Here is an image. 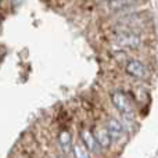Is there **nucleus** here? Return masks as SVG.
I'll list each match as a JSON object with an SVG mask.
<instances>
[{"mask_svg": "<svg viewBox=\"0 0 158 158\" xmlns=\"http://www.w3.org/2000/svg\"><path fill=\"white\" fill-rule=\"evenodd\" d=\"M115 43L125 49H137L140 46V38L133 32H121L115 36Z\"/></svg>", "mask_w": 158, "mask_h": 158, "instance_id": "obj_1", "label": "nucleus"}, {"mask_svg": "<svg viewBox=\"0 0 158 158\" xmlns=\"http://www.w3.org/2000/svg\"><path fill=\"white\" fill-rule=\"evenodd\" d=\"M126 72H128L131 77L136 78V79H147L148 78V69L142 61L139 60H131L126 64Z\"/></svg>", "mask_w": 158, "mask_h": 158, "instance_id": "obj_2", "label": "nucleus"}, {"mask_svg": "<svg viewBox=\"0 0 158 158\" xmlns=\"http://www.w3.org/2000/svg\"><path fill=\"white\" fill-rule=\"evenodd\" d=\"M111 101H112V104L115 106V108H118L121 112H122V114L129 115V114H132V111H133L129 98L126 97L122 92L111 93Z\"/></svg>", "mask_w": 158, "mask_h": 158, "instance_id": "obj_3", "label": "nucleus"}, {"mask_svg": "<svg viewBox=\"0 0 158 158\" xmlns=\"http://www.w3.org/2000/svg\"><path fill=\"white\" fill-rule=\"evenodd\" d=\"M106 129L108 131V133L111 135L112 139H119L123 135V126L119 121H117L115 118H110L106 123Z\"/></svg>", "mask_w": 158, "mask_h": 158, "instance_id": "obj_4", "label": "nucleus"}, {"mask_svg": "<svg viewBox=\"0 0 158 158\" xmlns=\"http://www.w3.org/2000/svg\"><path fill=\"white\" fill-rule=\"evenodd\" d=\"M94 137H96V140H97V143H98V146H100V147L107 148V147H110V146H111L112 137H111V135L108 133V131H107V129L97 128L94 131Z\"/></svg>", "mask_w": 158, "mask_h": 158, "instance_id": "obj_5", "label": "nucleus"}, {"mask_svg": "<svg viewBox=\"0 0 158 158\" xmlns=\"http://www.w3.org/2000/svg\"><path fill=\"white\" fill-rule=\"evenodd\" d=\"M82 142L85 143V147L89 151H96L98 147V143L94 137V133H92V132H89V131L82 132Z\"/></svg>", "mask_w": 158, "mask_h": 158, "instance_id": "obj_6", "label": "nucleus"}, {"mask_svg": "<svg viewBox=\"0 0 158 158\" xmlns=\"http://www.w3.org/2000/svg\"><path fill=\"white\" fill-rule=\"evenodd\" d=\"M58 142H60V146L63 147L64 153H68L71 150V133L67 131H63L60 135H58Z\"/></svg>", "mask_w": 158, "mask_h": 158, "instance_id": "obj_7", "label": "nucleus"}, {"mask_svg": "<svg viewBox=\"0 0 158 158\" xmlns=\"http://www.w3.org/2000/svg\"><path fill=\"white\" fill-rule=\"evenodd\" d=\"M132 2H133V0H108V7L111 8V10H119V8L131 4Z\"/></svg>", "mask_w": 158, "mask_h": 158, "instance_id": "obj_8", "label": "nucleus"}, {"mask_svg": "<svg viewBox=\"0 0 158 158\" xmlns=\"http://www.w3.org/2000/svg\"><path fill=\"white\" fill-rule=\"evenodd\" d=\"M74 154H75V158H90L89 157V150L86 147L81 144H77L74 146Z\"/></svg>", "mask_w": 158, "mask_h": 158, "instance_id": "obj_9", "label": "nucleus"}]
</instances>
